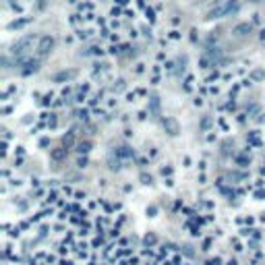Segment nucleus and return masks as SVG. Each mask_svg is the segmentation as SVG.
Segmentation results:
<instances>
[{
    "mask_svg": "<svg viewBox=\"0 0 265 265\" xmlns=\"http://www.w3.org/2000/svg\"><path fill=\"white\" fill-rule=\"evenodd\" d=\"M71 199H75V201H79V203H85V201H87L89 199V195L87 193H85V191H81V189H77L75 191V195H73V197Z\"/></svg>",
    "mask_w": 265,
    "mask_h": 265,
    "instance_id": "nucleus-23",
    "label": "nucleus"
},
{
    "mask_svg": "<svg viewBox=\"0 0 265 265\" xmlns=\"http://www.w3.org/2000/svg\"><path fill=\"white\" fill-rule=\"evenodd\" d=\"M257 176H263L265 178V164L263 162L259 164V168H257Z\"/></svg>",
    "mask_w": 265,
    "mask_h": 265,
    "instance_id": "nucleus-35",
    "label": "nucleus"
},
{
    "mask_svg": "<svg viewBox=\"0 0 265 265\" xmlns=\"http://www.w3.org/2000/svg\"><path fill=\"white\" fill-rule=\"evenodd\" d=\"M257 224H259V226H265V214H259V215H257Z\"/></svg>",
    "mask_w": 265,
    "mask_h": 265,
    "instance_id": "nucleus-36",
    "label": "nucleus"
},
{
    "mask_svg": "<svg viewBox=\"0 0 265 265\" xmlns=\"http://www.w3.org/2000/svg\"><path fill=\"white\" fill-rule=\"evenodd\" d=\"M17 226L23 230V234H29L31 230H35V226L29 222V217H27V215H25V217H21V220H17Z\"/></svg>",
    "mask_w": 265,
    "mask_h": 265,
    "instance_id": "nucleus-10",
    "label": "nucleus"
},
{
    "mask_svg": "<svg viewBox=\"0 0 265 265\" xmlns=\"http://www.w3.org/2000/svg\"><path fill=\"white\" fill-rule=\"evenodd\" d=\"M35 234L42 236V238H50L52 236V222L50 220H44L35 226Z\"/></svg>",
    "mask_w": 265,
    "mask_h": 265,
    "instance_id": "nucleus-6",
    "label": "nucleus"
},
{
    "mask_svg": "<svg viewBox=\"0 0 265 265\" xmlns=\"http://www.w3.org/2000/svg\"><path fill=\"white\" fill-rule=\"evenodd\" d=\"M89 245H91V251H102V248L108 245L106 232H96V234L89 238Z\"/></svg>",
    "mask_w": 265,
    "mask_h": 265,
    "instance_id": "nucleus-2",
    "label": "nucleus"
},
{
    "mask_svg": "<svg viewBox=\"0 0 265 265\" xmlns=\"http://www.w3.org/2000/svg\"><path fill=\"white\" fill-rule=\"evenodd\" d=\"M160 205H162V207H168V205H170V199H162Z\"/></svg>",
    "mask_w": 265,
    "mask_h": 265,
    "instance_id": "nucleus-38",
    "label": "nucleus"
},
{
    "mask_svg": "<svg viewBox=\"0 0 265 265\" xmlns=\"http://www.w3.org/2000/svg\"><path fill=\"white\" fill-rule=\"evenodd\" d=\"M184 203L186 201L184 199H181V197H176V199H172V205H170V212H172L174 215H178V212L184 207Z\"/></svg>",
    "mask_w": 265,
    "mask_h": 265,
    "instance_id": "nucleus-13",
    "label": "nucleus"
},
{
    "mask_svg": "<svg viewBox=\"0 0 265 265\" xmlns=\"http://www.w3.org/2000/svg\"><path fill=\"white\" fill-rule=\"evenodd\" d=\"M203 217H205V222H207L209 228H212V226H215V222H217L215 212H207V214H203Z\"/></svg>",
    "mask_w": 265,
    "mask_h": 265,
    "instance_id": "nucleus-24",
    "label": "nucleus"
},
{
    "mask_svg": "<svg viewBox=\"0 0 265 265\" xmlns=\"http://www.w3.org/2000/svg\"><path fill=\"white\" fill-rule=\"evenodd\" d=\"M87 166H89V158H87V155H79V158H77V168L85 170Z\"/></svg>",
    "mask_w": 265,
    "mask_h": 265,
    "instance_id": "nucleus-25",
    "label": "nucleus"
},
{
    "mask_svg": "<svg viewBox=\"0 0 265 265\" xmlns=\"http://www.w3.org/2000/svg\"><path fill=\"white\" fill-rule=\"evenodd\" d=\"M44 186H46L48 191H54V189H60L62 182L58 181V178H48V181H44Z\"/></svg>",
    "mask_w": 265,
    "mask_h": 265,
    "instance_id": "nucleus-20",
    "label": "nucleus"
},
{
    "mask_svg": "<svg viewBox=\"0 0 265 265\" xmlns=\"http://www.w3.org/2000/svg\"><path fill=\"white\" fill-rule=\"evenodd\" d=\"M203 263H205V265H224V263H226V257L214 255V257H209V259H205Z\"/></svg>",
    "mask_w": 265,
    "mask_h": 265,
    "instance_id": "nucleus-21",
    "label": "nucleus"
},
{
    "mask_svg": "<svg viewBox=\"0 0 265 265\" xmlns=\"http://www.w3.org/2000/svg\"><path fill=\"white\" fill-rule=\"evenodd\" d=\"M193 166V158L191 155H182V168H191Z\"/></svg>",
    "mask_w": 265,
    "mask_h": 265,
    "instance_id": "nucleus-29",
    "label": "nucleus"
},
{
    "mask_svg": "<svg viewBox=\"0 0 265 265\" xmlns=\"http://www.w3.org/2000/svg\"><path fill=\"white\" fill-rule=\"evenodd\" d=\"M162 182H164L166 189H174V186H176V178L174 176H166V178H162Z\"/></svg>",
    "mask_w": 265,
    "mask_h": 265,
    "instance_id": "nucleus-26",
    "label": "nucleus"
},
{
    "mask_svg": "<svg viewBox=\"0 0 265 265\" xmlns=\"http://www.w3.org/2000/svg\"><path fill=\"white\" fill-rule=\"evenodd\" d=\"M160 212H162V205L160 203H149L145 207V215L149 217V220H155V217L160 215Z\"/></svg>",
    "mask_w": 265,
    "mask_h": 265,
    "instance_id": "nucleus-9",
    "label": "nucleus"
},
{
    "mask_svg": "<svg viewBox=\"0 0 265 265\" xmlns=\"http://www.w3.org/2000/svg\"><path fill=\"white\" fill-rule=\"evenodd\" d=\"M98 186L99 189H108V178H98Z\"/></svg>",
    "mask_w": 265,
    "mask_h": 265,
    "instance_id": "nucleus-34",
    "label": "nucleus"
},
{
    "mask_svg": "<svg viewBox=\"0 0 265 265\" xmlns=\"http://www.w3.org/2000/svg\"><path fill=\"white\" fill-rule=\"evenodd\" d=\"M6 184H9V189H15V191H17V189H21V186H23V178H19L17 174H15L13 178H9V181H4Z\"/></svg>",
    "mask_w": 265,
    "mask_h": 265,
    "instance_id": "nucleus-17",
    "label": "nucleus"
},
{
    "mask_svg": "<svg viewBox=\"0 0 265 265\" xmlns=\"http://www.w3.org/2000/svg\"><path fill=\"white\" fill-rule=\"evenodd\" d=\"M153 181H155V178H153V174H151V172H145V170H143V172L139 174V182H141L143 186H149V189H151V186L155 184Z\"/></svg>",
    "mask_w": 265,
    "mask_h": 265,
    "instance_id": "nucleus-12",
    "label": "nucleus"
},
{
    "mask_svg": "<svg viewBox=\"0 0 265 265\" xmlns=\"http://www.w3.org/2000/svg\"><path fill=\"white\" fill-rule=\"evenodd\" d=\"M135 164L139 168H147V166H151V160H149V155H135Z\"/></svg>",
    "mask_w": 265,
    "mask_h": 265,
    "instance_id": "nucleus-18",
    "label": "nucleus"
},
{
    "mask_svg": "<svg viewBox=\"0 0 265 265\" xmlns=\"http://www.w3.org/2000/svg\"><path fill=\"white\" fill-rule=\"evenodd\" d=\"M197 168H199V172H207V160H205V158L201 160V162L197 164Z\"/></svg>",
    "mask_w": 265,
    "mask_h": 265,
    "instance_id": "nucleus-33",
    "label": "nucleus"
},
{
    "mask_svg": "<svg viewBox=\"0 0 265 265\" xmlns=\"http://www.w3.org/2000/svg\"><path fill=\"white\" fill-rule=\"evenodd\" d=\"M75 186L73 184H65V182H62V186H60V195H62V197H66V199H71L73 197V195H75Z\"/></svg>",
    "mask_w": 265,
    "mask_h": 265,
    "instance_id": "nucleus-15",
    "label": "nucleus"
},
{
    "mask_svg": "<svg viewBox=\"0 0 265 265\" xmlns=\"http://www.w3.org/2000/svg\"><path fill=\"white\" fill-rule=\"evenodd\" d=\"M214 245H215V238L209 234V232H207L203 238H199V251H203V253H209V251H212Z\"/></svg>",
    "mask_w": 265,
    "mask_h": 265,
    "instance_id": "nucleus-7",
    "label": "nucleus"
},
{
    "mask_svg": "<svg viewBox=\"0 0 265 265\" xmlns=\"http://www.w3.org/2000/svg\"><path fill=\"white\" fill-rule=\"evenodd\" d=\"M197 182H199V186H205V184H209V174H207V172H199V176H197Z\"/></svg>",
    "mask_w": 265,
    "mask_h": 265,
    "instance_id": "nucleus-27",
    "label": "nucleus"
},
{
    "mask_svg": "<svg viewBox=\"0 0 265 265\" xmlns=\"http://www.w3.org/2000/svg\"><path fill=\"white\" fill-rule=\"evenodd\" d=\"M158 174H160L162 178L174 176V166H172V164H160V166H158Z\"/></svg>",
    "mask_w": 265,
    "mask_h": 265,
    "instance_id": "nucleus-11",
    "label": "nucleus"
},
{
    "mask_svg": "<svg viewBox=\"0 0 265 265\" xmlns=\"http://www.w3.org/2000/svg\"><path fill=\"white\" fill-rule=\"evenodd\" d=\"M195 207H197L201 214L215 212V201H214V199H209V197H199L197 201H195Z\"/></svg>",
    "mask_w": 265,
    "mask_h": 265,
    "instance_id": "nucleus-3",
    "label": "nucleus"
},
{
    "mask_svg": "<svg viewBox=\"0 0 265 265\" xmlns=\"http://www.w3.org/2000/svg\"><path fill=\"white\" fill-rule=\"evenodd\" d=\"M52 160H56V162H60V160H65L66 158V147H56V149H52Z\"/></svg>",
    "mask_w": 265,
    "mask_h": 265,
    "instance_id": "nucleus-16",
    "label": "nucleus"
},
{
    "mask_svg": "<svg viewBox=\"0 0 265 265\" xmlns=\"http://www.w3.org/2000/svg\"><path fill=\"white\" fill-rule=\"evenodd\" d=\"M234 224L236 228H243V226H259L257 224V215H251V214H240L234 217Z\"/></svg>",
    "mask_w": 265,
    "mask_h": 265,
    "instance_id": "nucleus-4",
    "label": "nucleus"
},
{
    "mask_svg": "<svg viewBox=\"0 0 265 265\" xmlns=\"http://www.w3.org/2000/svg\"><path fill=\"white\" fill-rule=\"evenodd\" d=\"M48 143H50V141H48V139H46V137H42V139H40V147H46Z\"/></svg>",
    "mask_w": 265,
    "mask_h": 265,
    "instance_id": "nucleus-37",
    "label": "nucleus"
},
{
    "mask_svg": "<svg viewBox=\"0 0 265 265\" xmlns=\"http://www.w3.org/2000/svg\"><path fill=\"white\" fill-rule=\"evenodd\" d=\"M91 151V143L89 141H81L79 145H77V153L79 155H87Z\"/></svg>",
    "mask_w": 265,
    "mask_h": 265,
    "instance_id": "nucleus-22",
    "label": "nucleus"
},
{
    "mask_svg": "<svg viewBox=\"0 0 265 265\" xmlns=\"http://www.w3.org/2000/svg\"><path fill=\"white\" fill-rule=\"evenodd\" d=\"M251 199H255V201H265V186H257V189H253Z\"/></svg>",
    "mask_w": 265,
    "mask_h": 265,
    "instance_id": "nucleus-19",
    "label": "nucleus"
},
{
    "mask_svg": "<svg viewBox=\"0 0 265 265\" xmlns=\"http://www.w3.org/2000/svg\"><path fill=\"white\" fill-rule=\"evenodd\" d=\"M228 243H230V248H232V253L234 255H247V240H243L238 234H234V236H230L228 238Z\"/></svg>",
    "mask_w": 265,
    "mask_h": 265,
    "instance_id": "nucleus-1",
    "label": "nucleus"
},
{
    "mask_svg": "<svg viewBox=\"0 0 265 265\" xmlns=\"http://www.w3.org/2000/svg\"><path fill=\"white\" fill-rule=\"evenodd\" d=\"M238 257H240V255H230V257H226V263H224V265H238Z\"/></svg>",
    "mask_w": 265,
    "mask_h": 265,
    "instance_id": "nucleus-28",
    "label": "nucleus"
},
{
    "mask_svg": "<svg viewBox=\"0 0 265 265\" xmlns=\"http://www.w3.org/2000/svg\"><path fill=\"white\" fill-rule=\"evenodd\" d=\"M207 232H209V234H212V236H214L215 240H220V238H224V234H226V230L222 228V226H217V224H215V226H212V228H209Z\"/></svg>",
    "mask_w": 265,
    "mask_h": 265,
    "instance_id": "nucleus-14",
    "label": "nucleus"
},
{
    "mask_svg": "<svg viewBox=\"0 0 265 265\" xmlns=\"http://www.w3.org/2000/svg\"><path fill=\"white\" fill-rule=\"evenodd\" d=\"M215 139H217V135H215V131H209V132H207V135H205V141H207V143H214V141H215Z\"/></svg>",
    "mask_w": 265,
    "mask_h": 265,
    "instance_id": "nucleus-32",
    "label": "nucleus"
},
{
    "mask_svg": "<svg viewBox=\"0 0 265 265\" xmlns=\"http://www.w3.org/2000/svg\"><path fill=\"white\" fill-rule=\"evenodd\" d=\"M257 228H259V226H243V228H238V230H236V234H238L240 238H243V240H248V238H253V236H255Z\"/></svg>",
    "mask_w": 265,
    "mask_h": 265,
    "instance_id": "nucleus-8",
    "label": "nucleus"
},
{
    "mask_svg": "<svg viewBox=\"0 0 265 265\" xmlns=\"http://www.w3.org/2000/svg\"><path fill=\"white\" fill-rule=\"evenodd\" d=\"M147 155H149V160H151V162H155V160L160 158V151H158V149H155V147H153V149H149V151H147Z\"/></svg>",
    "mask_w": 265,
    "mask_h": 265,
    "instance_id": "nucleus-30",
    "label": "nucleus"
},
{
    "mask_svg": "<svg viewBox=\"0 0 265 265\" xmlns=\"http://www.w3.org/2000/svg\"><path fill=\"white\" fill-rule=\"evenodd\" d=\"M120 191H122L124 195H129V193H132V182H124V184L120 186Z\"/></svg>",
    "mask_w": 265,
    "mask_h": 265,
    "instance_id": "nucleus-31",
    "label": "nucleus"
},
{
    "mask_svg": "<svg viewBox=\"0 0 265 265\" xmlns=\"http://www.w3.org/2000/svg\"><path fill=\"white\" fill-rule=\"evenodd\" d=\"M158 245H162V240L158 238L155 232H145L141 236V247H147V248H155Z\"/></svg>",
    "mask_w": 265,
    "mask_h": 265,
    "instance_id": "nucleus-5",
    "label": "nucleus"
}]
</instances>
